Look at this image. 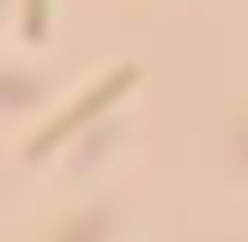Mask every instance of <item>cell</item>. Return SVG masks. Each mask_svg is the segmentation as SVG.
I'll use <instances>...</instances> for the list:
<instances>
[{
	"mask_svg": "<svg viewBox=\"0 0 248 242\" xmlns=\"http://www.w3.org/2000/svg\"><path fill=\"white\" fill-rule=\"evenodd\" d=\"M43 12H48V0H31V18H24V30H31V36H43V24H48Z\"/></svg>",
	"mask_w": 248,
	"mask_h": 242,
	"instance_id": "obj_2",
	"label": "cell"
},
{
	"mask_svg": "<svg viewBox=\"0 0 248 242\" xmlns=\"http://www.w3.org/2000/svg\"><path fill=\"white\" fill-rule=\"evenodd\" d=\"M127 85H133V67H121V73H115V79H103V85H97V91H91V97H85V103H79V109H73V115H67V121H55V127H48V133H43V139H36V145H31V151H48V145H55V139H67V133H73V127H85V121H91V115H97V109H103V103H115V97H121V91H127Z\"/></svg>",
	"mask_w": 248,
	"mask_h": 242,
	"instance_id": "obj_1",
	"label": "cell"
}]
</instances>
